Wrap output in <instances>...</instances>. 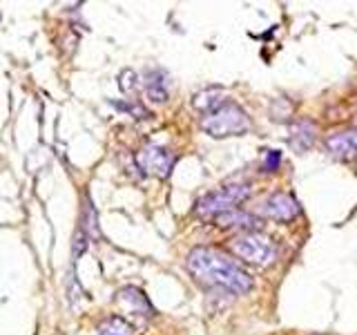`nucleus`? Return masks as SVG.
Here are the masks:
<instances>
[{"mask_svg": "<svg viewBox=\"0 0 357 335\" xmlns=\"http://www.w3.org/2000/svg\"><path fill=\"white\" fill-rule=\"evenodd\" d=\"M188 271L192 273L197 282L215 288H226L234 295H245L255 286L248 271L232 260L219 248H210V246H197L188 255Z\"/></svg>", "mask_w": 357, "mask_h": 335, "instance_id": "1", "label": "nucleus"}, {"mask_svg": "<svg viewBox=\"0 0 357 335\" xmlns=\"http://www.w3.org/2000/svg\"><path fill=\"white\" fill-rule=\"evenodd\" d=\"M250 197V186L248 184H230L221 186L219 190L204 195L195 204V215L204 221H215L223 212H230L234 208H239L245 199Z\"/></svg>", "mask_w": 357, "mask_h": 335, "instance_id": "2", "label": "nucleus"}, {"mask_svg": "<svg viewBox=\"0 0 357 335\" xmlns=\"http://www.w3.org/2000/svg\"><path fill=\"white\" fill-rule=\"evenodd\" d=\"M201 130L210 134L212 139H228V137H241L250 130V119L245 110L237 103H226L217 112L206 114L201 119Z\"/></svg>", "mask_w": 357, "mask_h": 335, "instance_id": "3", "label": "nucleus"}, {"mask_svg": "<svg viewBox=\"0 0 357 335\" xmlns=\"http://www.w3.org/2000/svg\"><path fill=\"white\" fill-rule=\"evenodd\" d=\"M228 248L237 255L241 262H248L255 266H271L279 255L275 239L259 230L234 234L228 244Z\"/></svg>", "mask_w": 357, "mask_h": 335, "instance_id": "4", "label": "nucleus"}, {"mask_svg": "<svg viewBox=\"0 0 357 335\" xmlns=\"http://www.w3.org/2000/svg\"><path fill=\"white\" fill-rule=\"evenodd\" d=\"M134 159H137V165H139V170H143V174L167 179L172 174V168L176 163V154L167 148H161V145L150 143V145H143Z\"/></svg>", "mask_w": 357, "mask_h": 335, "instance_id": "5", "label": "nucleus"}, {"mask_svg": "<svg viewBox=\"0 0 357 335\" xmlns=\"http://www.w3.org/2000/svg\"><path fill=\"white\" fill-rule=\"evenodd\" d=\"M261 215L266 219H273V221H293L299 212H301V206L299 201L288 195V193H273L268 195L264 201H261Z\"/></svg>", "mask_w": 357, "mask_h": 335, "instance_id": "6", "label": "nucleus"}, {"mask_svg": "<svg viewBox=\"0 0 357 335\" xmlns=\"http://www.w3.org/2000/svg\"><path fill=\"white\" fill-rule=\"evenodd\" d=\"M116 304L134 318H152L154 315V308L148 302V295L137 286L121 288L116 293Z\"/></svg>", "mask_w": 357, "mask_h": 335, "instance_id": "7", "label": "nucleus"}, {"mask_svg": "<svg viewBox=\"0 0 357 335\" xmlns=\"http://www.w3.org/2000/svg\"><path fill=\"white\" fill-rule=\"evenodd\" d=\"M326 150L337 159H349L357 154V128L335 132L326 139Z\"/></svg>", "mask_w": 357, "mask_h": 335, "instance_id": "8", "label": "nucleus"}, {"mask_svg": "<svg viewBox=\"0 0 357 335\" xmlns=\"http://www.w3.org/2000/svg\"><path fill=\"white\" fill-rule=\"evenodd\" d=\"M290 145L299 152H306L310 150L312 145L317 141V126L315 121H308V119H299L290 126V137H288Z\"/></svg>", "mask_w": 357, "mask_h": 335, "instance_id": "9", "label": "nucleus"}, {"mask_svg": "<svg viewBox=\"0 0 357 335\" xmlns=\"http://www.w3.org/2000/svg\"><path fill=\"white\" fill-rule=\"evenodd\" d=\"M215 226H219V228H237L239 232H252V230H257V226H259V219H257L255 215H250V212H243L239 208H234L230 212H223V215H219L215 219Z\"/></svg>", "mask_w": 357, "mask_h": 335, "instance_id": "10", "label": "nucleus"}, {"mask_svg": "<svg viewBox=\"0 0 357 335\" xmlns=\"http://www.w3.org/2000/svg\"><path fill=\"white\" fill-rule=\"evenodd\" d=\"M143 89H145V96H148L152 103H165L167 96H170V89H167V74L163 70L145 72Z\"/></svg>", "mask_w": 357, "mask_h": 335, "instance_id": "11", "label": "nucleus"}, {"mask_svg": "<svg viewBox=\"0 0 357 335\" xmlns=\"http://www.w3.org/2000/svg\"><path fill=\"white\" fill-rule=\"evenodd\" d=\"M228 100H226V94H223V89L221 87H206V89H201V92L195 94L192 98V105L197 112H201V114H212V112H217L221 105H226Z\"/></svg>", "mask_w": 357, "mask_h": 335, "instance_id": "12", "label": "nucleus"}, {"mask_svg": "<svg viewBox=\"0 0 357 335\" xmlns=\"http://www.w3.org/2000/svg\"><path fill=\"white\" fill-rule=\"evenodd\" d=\"M98 335H132V324L119 315L105 318L96 329Z\"/></svg>", "mask_w": 357, "mask_h": 335, "instance_id": "13", "label": "nucleus"}, {"mask_svg": "<svg viewBox=\"0 0 357 335\" xmlns=\"http://www.w3.org/2000/svg\"><path fill=\"white\" fill-rule=\"evenodd\" d=\"M81 228L89 239H98L100 230H98V219H96V210L92 206V201L85 199L83 201V212H81Z\"/></svg>", "mask_w": 357, "mask_h": 335, "instance_id": "14", "label": "nucleus"}, {"mask_svg": "<svg viewBox=\"0 0 357 335\" xmlns=\"http://www.w3.org/2000/svg\"><path fill=\"white\" fill-rule=\"evenodd\" d=\"M112 105H114L116 110H121V112H128V114H132L134 119L148 117V110H145L141 103H134V100H114Z\"/></svg>", "mask_w": 357, "mask_h": 335, "instance_id": "15", "label": "nucleus"}, {"mask_svg": "<svg viewBox=\"0 0 357 335\" xmlns=\"http://www.w3.org/2000/svg\"><path fill=\"white\" fill-rule=\"evenodd\" d=\"M87 239H89V237L85 234V230H83L81 226H78L76 232H74V241H72V260H74V262L85 253V248H87Z\"/></svg>", "mask_w": 357, "mask_h": 335, "instance_id": "16", "label": "nucleus"}, {"mask_svg": "<svg viewBox=\"0 0 357 335\" xmlns=\"http://www.w3.org/2000/svg\"><path fill=\"white\" fill-rule=\"evenodd\" d=\"M119 87H121V92H126V94H132L134 89L139 87L137 74H134V70H123L121 72V76H119Z\"/></svg>", "mask_w": 357, "mask_h": 335, "instance_id": "17", "label": "nucleus"}, {"mask_svg": "<svg viewBox=\"0 0 357 335\" xmlns=\"http://www.w3.org/2000/svg\"><path fill=\"white\" fill-rule=\"evenodd\" d=\"M279 165H282V152H279V150H266L261 170L264 172H275V170H279Z\"/></svg>", "mask_w": 357, "mask_h": 335, "instance_id": "18", "label": "nucleus"}, {"mask_svg": "<svg viewBox=\"0 0 357 335\" xmlns=\"http://www.w3.org/2000/svg\"><path fill=\"white\" fill-rule=\"evenodd\" d=\"M317 335H333V333H317Z\"/></svg>", "mask_w": 357, "mask_h": 335, "instance_id": "19", "label": "nucleus"}]
</instances>
